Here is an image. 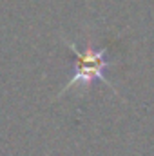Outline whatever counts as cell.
I'll return each instance as SVG.
<instances>
[{
  "instance_id": "obj_1",
  "label": "cell",
  "mask_w": 154,
  "mask_h": 156,
  "mask_svg": "<svg viewBox=\"0 0 154 156\" xmlns=\"http://www.w3.org/2000/svg\"><path fill=\"white\" fill-rule=\"evenodd\" d=\"M67 47L75 53L76 56V66H75V73L71 80L62 87V91L58 93V96H62L65 91L76 87V85H83L89 87L94 80H102L107 87H111L116 93L114 85L109 82V78L105 76V69L111 66V62L107 60V47H94L91 42L80 51L76 45H73L71 42H65Z\"/></svg>"
}]
</instances>
